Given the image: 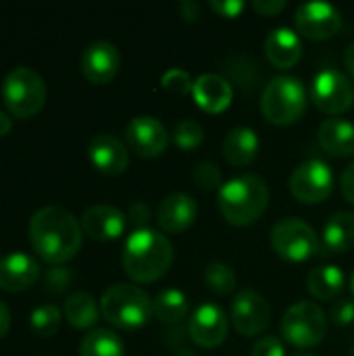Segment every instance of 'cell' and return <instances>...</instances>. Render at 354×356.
Returning a JSON list of instances; mask_svg holds the SVG:
<instances>
[{"mask_svg":"<svg viewBox=\"0 0 354 356\" xmlns=\"http://www.w3.org/2000/svg\"><path fill=\"white\" fill-rule=\"evenodd\" d=\"M161 83L167 92L177 94V96L192 94V88H194V79L184 69H169L167 73H163Z\"/></svg>","mask_w":354,"mask_h":356,"instance_id":"obj_33","label":"cell"},{"mask_svg":"<svg viewBox=\"0 0 354 356\" xmlns=\"http://www.w3.org/2000/svg\"><path fill=\"white\" fill-rule=\"evenodd\" d=\"M81 238L83 232L79 221L63 207H44L29 219L31 248L52 267H61L71 261L81 248Z\"/></svg>","mask_w":354,"mask_h":356,"instance_id":"obj_1","label":"cell"},{"mask_svg":"<svg viewBox=\"0 0 354 356\" xmlns=\"http://www.w3.org/2000/svg\"><path fill=\"white\" fill-rule=\"evenodd\" d=\"M230 319H232V325L236 327V332L240 336L255 338V336H261L269 327L271 307L263 294L246 288V290H240L236 294V298L232 302Z\"/></svg>","mask_w":354,"mask_h":356,"instance_id":"obj_11","label":"cell"},{"mask_svg":"<svg viewBox=\"0 0 354 356\" xmlns=\"http://www.w3.org/2000/svg\"><path fill=\"white\" fill-rule=\"evenodd\" d=\"M2 100L13 117L29 119L46 104V83L38 71L17 67L2 81Z\"/></svg>","mask_w":354,"mask_h":356,"instance_id":"obj_7","label":"cell"},{"mask_svg":"<svg viewBox=\"0 0 354 356\" xmlns=\"http://www.w3.org/2000/svg\"><path fill=\"white\" fill-rule=\"evenodd\" d=\"M192 98L198 108H202L209 115H219L225 108H230L234 100V88L232 83L217 75V73H204L198 79H194Z\"/></svg>","mask_w":354,"mask_h":356,"instance_id":"obj_20","label":"cell"},{"mask_svg":"<svg viewBox=\"0 0 354 356\" xmlns=\"http://www.w3.org/2000/svg\"><path fill=\"white\" fill-rule=\"evenodd\" d=\"M230 334V317L225 311L213 302H204L196 307V311L188 319V336L190 340L204 350L217 348L225 342Z\"/></svg>","mask_w":354,"mask_h":356,"instance_id":"obj_12","label":"cell"},{"mask_svg":"<svg viewBox=\"0 0 354 356\" xmlns=\"http://www.w3.org/2000/svg\"><path fill=\"white\" fill-rule=\"evenodd\" d=\"M336 177L325 161L311 159L300 163L290 175V192L303 204H319L334 192Z\"/></svg>","mask_w":354,"mask_h":356,"instance_id":"obj_10","label":"cell"},{"mask_svg":"<svg viewBox=\"0 0 354 356\" xmlns=\"http://www.w3.org/2000/svg\"><path fill=\"white\" fill-rule=\"evenodd\" d=\"M294 356H317V355H313V353H305V350H300V353H296Z\"/></svg>","mask_w":354,"mask_h":356,"instance_id":"obj_46","label":"cell"},{"mask_svg":"<svg viewBox=\"0 0 354 356\" xmlns=\"http://www.w3.org/2000/svg\"><path fill=\"white\" fill-rule=\"evenodd\" d=\"M303 40L290 27H275L265 38V56L275 69H292L303 58Z\"/></svg>","mask_w":354,"mask_h":356,"instance_id":"obj_21","label":"cell"},{"mask_svg":"<svg viewBox=\"0 0 354 356\" xmlns=\"http://www.w3.org/2000/svg\"><path fill=\"white\" fill-rule=\"evenodd\" d=\"M319 146L334 159H348L354 154V125L342 117H328L317 131Z\"/></svg>","mask_w":354,"mask_h":356,"instance_id":"obj_22","label":"cell"},{"mask_svg":"<svg viewBox=\"0 0 354 356\" xmlns=\"http://www.w3.org/2000/svg\"><path fill=\"white\" fill-rule=\"evenodd\" d=\"M344 67L348 71V77H354V42H351L344 50Z\"/></svg>","mask_w":354,"mask_h":356,"instance_id":"obj_43","label":"cell"},{"mask_svg":"<svg viewBox=\"0 0 354 356\" xmlns=\"http://www.w3.org/2000/svg\"><path fill=\"white\" fill-rule=\"evenodd\" d=\"M171 140H173V144H175L179 150L192 152V150H196V148L204 142V129H202L200 123H196V121H192V119H184V121H179V123L173 127Z\"/></svg>","mask_w":354,"mask_h":356,"instance_id":"obj_30","label":"cell"},{"mask_svg":"<svg viewBox=\"0 0 354 356\" xmlns=\"http://www.w3.org/2000/svg\"><path fill=\"white\" fill-rule=\"evenodd\" d=\"M125 140L129 150H134L142 159L161 156L169 146V131L165 125L150 115L134 117L125 127Z\"/></svg>","mask_w":354,"mask_h":356,"instance_id":"obj_14","label":"cell"},{"mask_svg":"<svg viewBox=\"0 0 354 356\" xmlns=\"http://www.w3.org/2000/svg\"><path fill=\"white\" fill-rule=\"evenodd\" d=\"M100 315L123 332H136L152 319V298L134 284H115L100 298Z\"/></svg>","mask_w":354,"mask_h":356,"instance_id":"obj_4","label":"cell"},{"mask_svg":"<svg viewBox=\"0 0 354 356\" xmlns=\"http://www.w3.org/2000/svg\"><path fill=\"white\" fill-rule=\"evenodd\" d=\"M121 263L134 284H154L173 265V244L163 232L150 227L136 229L125 240Z\"/></svg>","mask_w":354,"mask_h":356,"instance_id":"obj_2","label":"cell"},{"mask_svg":"<svg viewBox=\"0 0 354 356\" xmlns=\"http://www.w3.org/2000/svg\"><path fill=\"white\" fill-rule=\"evenodd\" d=\"M250 356H286V344L277 336H263L252 346Z\"/></svg>","mask_w":354,"mask_h":356,"instance_id":"obj_36","label":"cell"},{"mask_svg":"<svg viewBox=\"0 0 354 356\" xmlns=\"http://www.w3.org/2000/svg\"><path fill=\"white\" fill-rule=\"evenodd\" d=\"M198 217V204L190 194L175 192L165 196L154 213V219L163 234H184L194 225Z\"/></svg>","mask_w":354,"mask_h":356,"instance_id":"obj_16","label":"cell"},{"mask_svg":"<svg viewBox=\"0 0 354 356\" xmlns=\"http://www.w3.org/2000/svg\"><path fill=\"white\" fill-rule=\"evenodd\" d=\"M190 305L182 290L167 288L152 298V317L165 325H175L188 317Z\"/></svg>","mask_w":354,"mask_h":356,"instance_id":"obj_27","label":"cell"},{"mask_svg":"<svg viewBox=\"0 0 354 356\" xmlns=\"http://www.w3.org/2000/svg\"><path fill=\"white\" fill-rule=\"evenodd\" d=\"M271 248L277 257L290 263H305L319 254L321 240L317 238V232L303 219L286 217L277 221L269 234Z\"/></svg>","mask_w":354,"mask_h":356,"instance_id":"obj_8","label":"cell"},{"mask_svg":"<svg viewBox=\"0 0 354 356\" xmlns=\"http://www.w3.org/2000/svg\"><path fill=\"white\" fill-rule=\"evenodd\" d=\"M10 129H13V121H10V117H8L4 111H0V138H4L6 134H10Z\"/></svg>","mask_w":354,"mask_h":356,"instance_id":"obj_44","label":"cell"},{"mask_svg":"<svg viewBox=\"0 0 354 356\" xmlns=\"http://www.w3.org/2000/svg\"><path fill=\"white\" fill-rule=\"evenodd\" d=\"M311 100L325 115H344L354 106L353 79L338 69H321L313 77Z\"/></svg>","mask_w":354,"mask_h":356,"instance_id":"obj_9","label":"cell"},{"mask_svg":"<svg viewBox=\"0 0 354 356\" xmlns=\"http://www.w3.org/2000/svg\"><path fill=\"white\" fill-rule=\"evenodd\" d=\"M351 292H353V296H354V271H353V275H351Z\"/></svg>","mask_w":354,"mask_h":356,"instance_id":"obj_47","label":"cell"},{"mask_svg":"<svg viewBox=\"0 0 354 356\" xmlns=\"http://www.w3.org/2000/svg\"><path fill=\"white\" fill-rule=\"evenodd\" d=\"M202 282L207 286L209 292L217 294V296H227L236 290L238 286V275L236 271L223 263V261H213L204 267V273H202Z\"/></svg>","mask_w":354,"mask_h":356,"instance_id":"obj_29","label":"cell"},{"mask_svg":"<svg viewBox=\"0 0 354 356\" xmlns=\"http://www.w3.org/2000/svg\"><path fill=\"white\" fill-rule=\"evenodd\" d=\"M269 207L267 184L252 173L238 175L221 186L217 192V209L221 217L236 227L257 223Z\"/></svg>","mask_w":354,"mask_h":356,"instance_id":"obj_3","label":"cell"},{"mask_svg":"<svg viewBox=\"0 0 354 356\" xmlns=\"http://www.w3.org/2000/svg\"><path fill=\"white\" fill-rule=\"evenodd\" d=\"M330 319L336 325H351L354 321V300L353 298H338L330 307Z\"/></svg>","mask_w":354,"mask_h":356,"instance_id":"obj_35","label":"cell"},{"mask_svg":"<svg viewBox=\"0 0 354 356\" xmlns=\"http://www.w3.org/2000/svg\"><path fill=\"white\" fill-rule=\"evenodd\" d=\"M261 140L250 127H234L223 138V156L232 167H248L257 161Z\"/></svg>","mask_w":354,"mask_h":356,"instance_id":"obj_23","label":"cell"},{"mask_svg":"<svg viewBox=\"0 0 354 356\" xmlns=\"http://www.w3.org/2000/svg\"><path fill=\"white\" fill-rule=\"evenodd\" d=\"M63 315L71 327L92 332L100 319V302H96V298L88 292H73L63 305Z\"/></svg>","mask_w":354,"mask_h":356,"instance_id":"obj_26","label":"cell"},{"mask_svg":"<svg viewBox=\"0 0 354 356\" xmlns=\"http://www.w3.org/2000/svg\"><path fill=\"white\" fill-rule=\"evenodd\" d=\"M177 356H196V355H194L190 348H184V350H179V353H177Z\"/></svg>","mask_w":354,"mask_h":356,"instance_id":"obj_45","label":"cell"},{"mask_svg":"<svg viewBox=\"0 0 354 356\" xmlns=\"http://www.w3.org/2000/svg\"><path fill=\"white\" fill-rule=\"evenodd\" d=\"M179 13H182V19L188 21V23H194L198 17H200V6L192 0H184L179 4Z\"/></svg>","mask_w":354,"mask_h":356,"instance_id":"obj_41","label":"cell"},{"mask_svg":"<svg viewBox=\"0 0 354 356\" xmlns=\"http://www.w3.org/2000/svg\"><path fill=\"white\" fill-rule=\"evenodd\" d=\"M81 232L96 242H111L123 236L127 217L111 204H94L81 215Z\"/></svg>","mask_w":354,"mask_h":356,"instance_id":"obj_18","label":"cell"},{"mask_svg":"<svg viewBox=\"0 0 354 356\" xmlns=\"http://www.w3.org/2000/svg\"><path fill=\"white\" fill-rule=\"evenodd\" d=\"M282 338L300 350H311L325 340L328 334V317L325 311L311 300L294 302L282 317L280 323Z\"/></svg>","mask_w":354,"mask_h":356,"instance_id":"obj_6","label":"cell"},{"mask_svg":"<svg viewBox=\"0 0 354 356\" xmlns=\"http://www.w3.org/2000/svg\"><path fill=\"white\" fill-rule=\"evenodd\" d=\"M88 159L104 175H121L129 167L127 146L113 134H96L88 144Z\"/></svg>","mask_w":354,"mask_h":356,"instance_id":"obj_17","label":"cell"},{"mask_svg":"<svg viewBox=\"0 0 354 356\" xmlns=\"http://www.w3.org/2000/svg\"><path fill=\"white\" fill-rule=\"evenodd\" d=\"M150 219V209L146 202H134L129 207V213H127V221L134 225V232L136 229H146V223Z\"/></svg>","mask_w":354,"mask_h":356,"instance_id":"obj_38","label":"cell"},{"mask_svg":"<svg viewBox=\"0 0 354 356\" xmlns=\"http://www.w3.org/2000/svg\"><path fill=\"white\" fill-rule=\"evenodd\" d=\"M340 190H342L344 200L354 207V161L344 169V173L340 177Z\"/></svg>","mask_w":354,"mask_h":356,"instance_id":"obj_40","label":"cell"},{"mask_svg":"<svg viewBox=\"0 0 354 356\" xmlns=\"http://www.w3.org/2000/svg\"><path fill=\"white\" fill-rule=\"evenodd\" d=\"M10 330V311L8 307L0 300V340L8 334Z\"/></svg>","mask_w":354,"mask_h":356,"instance_id":"obj_42","label":"cell"},{"mask_svg":"<svg viewBox=\"0 0 354 356\" xmlns=\"http://www.w3.org/2000/svg\"><path fill=\"white\" fill-rule=\"evenodd\" d=\"M286 8L284 0H255L252 2V10L259 13L261 17H275Z\"/></svg>","mask_w":354,"mask_h":356,"instance_id":"obj_39","label":"cell"},{"mask_svg":"<svg viewBox=\"0 0 354 356\" xmlns=\"http://www.w3.org/2000/svg\"><path fill=\"white\" fill-rule=\"evenodd\" d=\"M209 8L223 17V19H236L242 15V10L246 8V4L242 0H211L209 2Z\"/></svg>","mask_w":354,"mask_h":356,"instance_id":"obj_37","label":"cell"},{"mask_svg":"<svg viewBox=\"0 0 354 356\" xmlns=\"http://www.w3.org/2000/svg\"><path fill=\"white\" fill-rule=\"evenodd\" d=\"M63 313L58 307L54 305H42L31 313V330L33 334L42 336V338H50L58 332L61 321H63Z\"/></svg>","mask_w":354,"mask_h":356,"instance_id":"obj_31","label":"cell"},{"mask_svg":"<svg viewBox=\"0 0 354 356\" xmlns=\"http://www.w3.org/2000/svg\"><path fill=\"white\" fill-rule=\"evenodd\" d=\"M192 179L194 184L200 188V190H207V192H219L223 181H221V171L215 163H198L192 171Z\"/></svg>","mask_w":354,"mask_h":356,"instance_id":"obj_32","label":"cell"},{"mask_svg":"<svg viewBox=\"0 0 354 356\" xmlns=\"http://www.w3.org/2000/svg\"><path fill=\"white\" fill-rule=\"evenodd\" d=\"M71 284V273L65 267H50L44 275V288L50 294H61L69 288Z\"/></svg>","mask_w":354,"mask_h":356,"instance_id":"obj_34","label":"cell"},{"mask_svg":"<svg viewBox=\"0 0 354 356\" xmlns=\"http://www.w3.org/2000/svg\"><path fill=\"white\" fill-rule=\"evenodd\" d=\"M79 356H125L123 340L104 327L88 332L79 344Z\"/></svg>","mask_w":354,"mask_h":356,"instance_id":"obj_28","label":"cell"},{"mask_svg":"<svg viewBox=\"0 0 354 356\" xmlns=\"http://www.w3.org/2000/svg\"><path fill=\"white\" fill-rule=\"evenodd\" d=\"M351 356H354V346H353V350H351Z\"/></svg>","mask_w":354,"mask_h":356,"instance_id":"obj_48","label":"cell"},{"mask_svg":"<svg viewBox=\"0 0 354 356\" xmlns=\"http://www.w3.org/2000/svg\"><path fill=\"white\" fill-rule=\"evenodd\" d=\"M344 286H346V277H344L342 269H338L336 265L315 267L307 275V290L315 300L334 302L344 292Z\"/></svg>","mask_w":354,"mask_h":356,"instance_id":"obj_25","label":"cell"},{"mask_svg":"<svg viewBox=\"0 0 354 356\" xmlns=\"http://www.w3.org/2000/svg\"><path fill=\"white\" fill-rule=\"evenodd\" d=\"M42 271L40 263L25 252H13L0 259V290L25 292L38 284Z\"/></svg>","mask_w":354,"mask_h":356,"instance_id":"obj_19","label":"cell"},{"mask_svg":"<svg viewBox=\"0 0 354 356\" xmlns=\"http://www.w3.org/2000/svg\"><path fill=\"white\" fill-rule=\"evenodd\" d=\"M354 246V213L348 211H338L334 213L321 234V250L332 252V254H342L348 252Z\"/></svg>","mask_w":354,"mask_h":356,"instance_id":"obj_24","label":"cell"},{"mask_svg":"<svg viewBox=\"0 0 354 356\" xmlns=\"http://www.w3.org/2000/svg\"><path fill=\"white\" fill-rule=\"evenodd\" d=\"M298 35L307 40H330L342 27L340 10L330 2H305L296 8L294 15Z\"/></svg>","mask_w":354,"mask_h":356,"instance_id":"obj_13","label":"cell"},{"mask_svg":"<svg viewBox=\"0 0 354 356\" xmlns=\"http://www.w3.org/2000/svg\"><path fill=\"white\" fill-rule=\"evenodd\" d=\"M121 69V54L111 42H92L81 54V73L94 86H104L117 77Z\"/></svg>","mask_w":354,"mask_h":356,"instance_id":"obj_15","label":"cell"},{"mask_svg":"<svg viewBox=\"0 0 354 356\" xmlns=\"http://www.w3.org/2000/svg\"><path fill=\"white\" fill-rule=\"evenodd\" d=\"M307 111V88L298 77L277 75L261 94V113L273 125H292Z\"/></svg>","mask_w":354,"mask_h":356,"instance_id":"obj_5","label":"cell"}]
</instances>
